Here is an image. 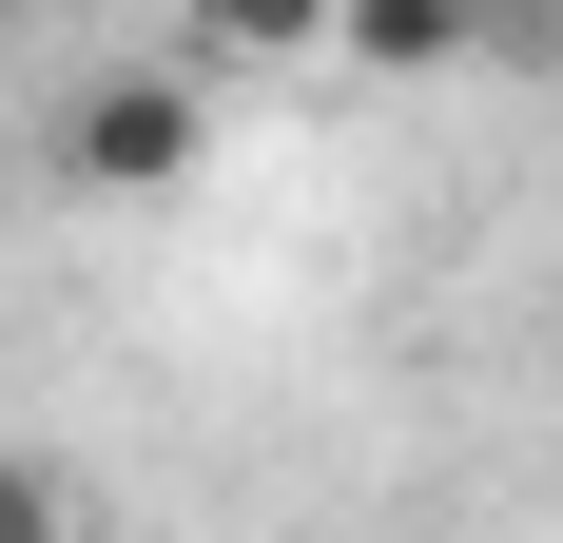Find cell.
Instances as JSON below:
<instances>
[{"label": "cell", "mask_w": 563, "mask_h": 543, "mask_svg": "<svg viewBox=\"0 0 563 543\" xmlns=\"http://www.w3.org/2000/svg\"><path fill=\"white\" fill-rule=\"evenodd\" d=\"M0 543H98V505H78L58 446H0Z\"/></svg>", "instance_id": "cell-2"}, {"label": "cell", "mask_w": 563, "mask_h": 543, "mask_svg": "<svg viewBox=\"0 0 563 543\" xmlns=\"http://www.w3.org/2000/svg\"><path fill=\"white\" fill-rule=\"evenodd\" d=\"M58 175H98V195L195 175V58H117V78H78V98H58Z\"/></svg>", "instance_id": "cell-1"}]
</instances>
